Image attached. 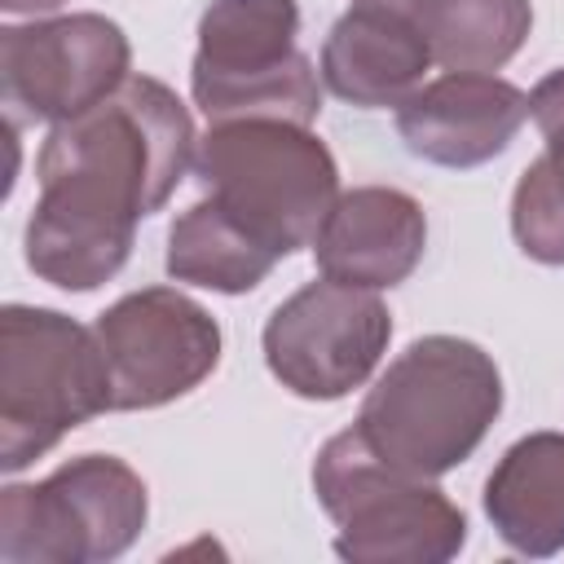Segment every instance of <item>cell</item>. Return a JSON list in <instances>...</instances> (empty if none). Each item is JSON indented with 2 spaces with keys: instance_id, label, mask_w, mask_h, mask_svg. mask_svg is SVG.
<instances>
[{
  "instance_id": "cell-1",
  "label": "cell",
  "mask_w": 564,
  "mask_h": 564,
  "mask_svg": "<svg viewBox=\"0 0 564 564\" xmlns=\"http://www.w3.org/2000/svg\"><path fill=\"white\" fill-rule=\"evenodd\" d=\"M194 163V123L176 93L128 75L93 110L53 123L26 220V264L62 291H93L132 251L137 220L159 212Z\"/></svg>"
},
{
  "instance_id": "cell-2",
  "label": "cell",
  "mask_w": 564,
  "mask_h": 564,
  "mask_svg": "<svg viewBox=\"0 0 564 564\" xmlns=\"http://www.w3.org/2000/svg\"><path fill=\"white\" fill-rule=\"evenodd\" d=\"M498 410L502 375L494 357L458 335H423L366 392L352 432L379 463L436 480L471 458Z\"/></svg>"
},
{
  "instance_id": "cell-3",
  "label": "cell",
  "mask_w": 564,
  "mask_h": 564,
  "mask_svg": "<svg viewBox=\"0 0 564 564\" xmlns=\"http://www.w3.org/2000/svg\"><path fill=\"white\" fill-rule=\"evenodd\" d=\"M194 176L203 194L278 260L308 247L339 198L330 150L291 119L212 123L194 150Z\"/></svg>"
},
{
  "instance_id": "cell-4",
  "label": "cell",
  "mask_w": 564,
  "mask_h": 564,
  "mask_svg": "<svg viewBox=\"0 0 564 564\" xmlns=\"http://www.w3.org/2000/svg\"><path fill=\"white\" fill-rule=\"evenodd\" d=\"M115 410L97 330L53 308L0 313V467L22 471L66 432Z\"/></svg>"
},
{
  "instance_id": "cell-5",
  "label": "cell",
  "mask_w": 564,
  "mask_h": 564,
  "mask_svg": "<svg viewBox=\"0 0 564 564\" xmlns=\"http://www.w3.org/2000/svg\"><path fill=\"white\" fill-rule=\"evenodd\" d=\"M313 489L339 524L335 555L352 564H445L467 542L463 511L436 485L379 463L352 427L322 445Z\"/></svg>"
},
{
  "instance_id": "cell-6",
  "label": "cell",
  "mask_w": 564,
  "mask_h": 564,
  "mask_svg": "<svg viewBox=\"0 0 564 564\" xmlns=\"http://www.w3.org/2000/svg\"><path fill=\"white\" fill-rule=\"evenodd\" d=\"M295 35V0H212L189 66L194 106L207 123L291 119L308 128L322 110V84Z\"/></svg>"
},
{
  "instance_id": "cell-7",
  "label": "cell",
  "mask_w": 564,
  "mask_h": 564,
  "mask_svg": "<svg viewBox=\"0 0 564 564\" xmlns=\"http://www.w3.org/2000/svg\"><path fill=\"white\" fill-rule=\"evenodd\" d=\"M145 480L115 454L62 463L40 485L0 494L4 564H101L119 560L145 529Z\"/></svg>"
},
{
  "instance_id": "cell-8",
  "label": "cell",
  "mask_w": 564,
  "mask_h": 564,
  "mask_svg": "<svg viewBox=\"0 0 564 564\" xmlns=\"http://www.w3.org/2000/svg\"><path fill=\"white\" fill-rule=\"evenodd\" d=\"M392 339L383 300L335 278L300 286L264 322V361L304 401H339L370 379Z\"/></svg>"
},
{
  "instance_id": "cell-9",
  "label": "cell",
  "mask_w": 564,
  "mask_h": 564,
  "mask_svg": "<svg viewBox=\"0 0 564 564\" xmlns=\"http://www.w3.org/2000/svg\"><path fill=\"white\" fill-rule=\"evenodd\" d=\"M115 410H154L194 392L220 361L216 317L172 286L123 295L97 317Z\"/></svg>"
},
{
  "instance_id": "cell-10",
  "label": "cell",
  "mask_w": 564,
  "mask_h": 564,
  "mask_svg": "<svg viewBox=\"0 0 564 564\" xmlns=\"http://www.w3.org/2000/svg\"><path fill=\"white\" fill-rule=\"evenodd\" d=\"M128 35L101 13H70L0 31L4 101L26 119L66 123L128 79Z\"/></svg>"
},
{
  "instance_id": "cell-11",
  "label": "cell",
  "mask_w": 564,
  "mask_h": 564,
  "mask_svg": "<svg viewBox=\"0 0 564 564\" xmlns=\"http://www.w3.org/2000/svg\"><path fill=\"white\" fill-rule=\"evenodd\" d=\"M529 119V97L498 75L449 70L397 106L405 150L436 167H480L498 159Z\"/></svg>"
},
{
  "instance_id": "cell-12",
  "label": "cell",
  "mask_w": 564,
  "mask_h": 564,
  "mask_svg": "<svg viewBox=\"0 0 564 564\" xmlns=\"http://www.w3.org/2000/svg\"><path fill=\"white\" fill-rule=\"evenodd\" d=\"M427 66L432 48L405 0H352L322 44V84L361 110L401 106Z\"/></svg>"
},
{
  "instance_id": "cell-13",
  "label": "cell",
  "mask_w": 564,
  "mask_h": 564,
  "mask_svg": "<svg viewBox=\"0 0 564 564\" xmlns=\"http://www.w3.org/2000/svg\"><path fill=\"white\" fill-rule=\"evenodd\" d=\"M427 247V216L423 207L392 185H357L335 198L326 212L317 238H313V260L322 278L383 291L405 282Z\"/></svg>"
},
{
  "instance_id": "cell-14",
  "label": "cell",
  "mask_w": 564,
  "mask_h": 564,
  "mask_svg": "<svg viewBox=\"0 0 564 564\" xmlns=\"http://www.w3.org/2000/svg\"><path fill=\"white\" fill-rule=\"evenodd\" d=\"M485 516L529 560L564 551V432H529L498 458L485 480Z\"/></svg>"
},
{
  "instance_id": "cell-15",
  "label": "cell",
  "mask_w": 564,
  "mask_h": 564,
  "mask_svg": "<svg viewBox=\"0 0 564 564\" xmlns=\"http://www.w3.org/2000/svg\"><path fill=\"white\" fill-rule=\"evenodd\" d=\"M432 62L445 70L489 75L507 66L533 26L529 0H405Z\"/></svg>"
},
{
  "instance_id": "cell-16",
  "label": "cell",
  "mask_w": 564,
  "mask_h": 564,
  "mask_svg": "<svg viewBox=\"0 0 564 564\" xmlns=\"http://www.w3.org/2000/svg\"><path fill=\"white\" fill-rule=\"evenodd\" d=\"M278 264L242 225H234L212 198L185 207L167 229V273L189 286H207L220 295H242L269 278Z\"/></svg>"
},
{
  "instance_id": "cell-17",
  "label": "cell",
  "mask_w": 564,
  "mask_h": 564,
  "mask_svg": "<svg viewBox=\"0 0 564 564\" xmlns=\"http://www.w3.org/2000/svg\"><path fill=\"white\" fill-rule=\"evenodd\" d=\"M511 234L538 264H564V145H546L511 194Z\"/></svg>"
},
{
  "instance_id": "cell-18",
  "label": "cell",
  "mask_w": 564,
  "mask_h": 564,
  "mask_svg": "<svg viewBox=\"0 0 564 564\" xmlns=\"http://www.w3.org/2000/svg\"><path fill=\"white\" fill-rule=\"evenodd\" d=\"M529 119L542 128L546 145H564V66L538 79V88L529 93Z\"/></svg>"
},
{
  "instance_id": "cell-19",
  "label": "cell",
  "mask_w": 564,
  "mask_h": 564,
  "mask_svg": "<svg viewBox=\"0 0 564 564\" xmlns=\"http://www.w3.org/2000/svg\"><path fill=\"white\" fill-rule=\"evenodd\" d=\"M9 13H44V9H57L66 0H0Z\"/></svg>"
}]
</instances>
